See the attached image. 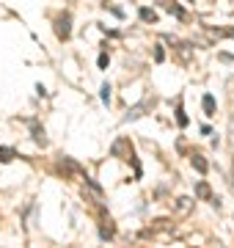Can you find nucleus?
I'll return each instance as SVG.
<instances>
[{
  "instance_id": "nucleus-1",
  "label": "nucleus",
  "mask_w": 234,
  "mask_h": 248,
  "mask_svg": "<svg viewBox=\"0 0 234 248\" xmlns=\"http://www.w3.org/2000/svg\"><path fill=\"white\" fill-rule=\"evenodd\" d=\"M72 17L69 14H61V17L55 19V33H58V39H69V33H72Z\"/></svg>"
},
{
  "instance_id": "nucleus-2",
  "label": "nucleus",
  "mask_w": 234,
  "mask_h": 248,
  "mask_svg": "<svg viewBox=\"0 0 234 248\" xmlns=\"http://www.w3.org/2000/svg\"><path fill=\"white\" fill-rule=\"evenodd\" d=\"M190 163H193V169H196L198 174H207V160L201 157V155H193V157H190Z\"/></svg>"
},
{
  "instance_id": "nucleus-3",
  "label": "nucleus",
  "mask_w": 234,
  "mask_h": 248,
  "mask_svg": "<svg viewBox=\"0 0 234 248\" xmlns=\"http://www.w3.org/2000/svg\"><path fill=\"white\" fill-rule=\"evenodd\" d=\"M201 105H204V113L212 116L215 113V97L212 94H204V99H201Z\"/></svg>"
},
{
  "instance_id": "nucleus-4",
  "label": "nucleus",
  "mask_w": 234,
  "mask_h": 248,
  "mask_svg": "<svg viewBox=\"0 0 234 248\" xmlns=\"http://www.w3.org/2000/svg\"><path fill=\"white\" fill-rule=\"evenodd\" d=\"M14 157H17V152L11 146H0V163H11Z\"/></svg>"
},
{
  "instance_id": "nucleus-5",
  "label": "nucleus",
  "mask_w": 234,
  "mask_h": 248,
  "mask_svg": "<svg viewBox=\"0 0 234 248\" xmlns=\"http://www.w3.org/2000/svg\"><path fill=\"white\" fill-rule=\"evenodd\" d=\"M190 207H193V202H190V199H179V202H176V213L185 215V213H190Z\"/></svg>"
},
{
  "instance_id": "nucleus-6",
  "label": "nucleus",
  "mask_w": 234,
  "mask_h": 248,
  "mask_svg": "<svg viewBox=\"0 0 234 248\" xmlns=\"http://www.w3.org/2000/svg\"><path fill=\"white\" fill-rule=\"evenodd\" d=\"M196 193L201 196V199H212V193H209V185H207V182H198V185H196Z\"/></svg>"
},
{
  "instance_id": "nucleus-7",
  "label": "nucleus",
  "mask_w": 234,
  "mask_h": 248,
  "mask_svg": "<svg viewBox=\"0 0 234 248\" xmlns=\"http://www.w3.org/2000/svg\"><path fill=\"white\" fill-rule=\"evenodd\" d=\"M141 19H146V22H157V14H154L152 9H141Z\"/></svg>"
},
{
  "instance_id": "nucleus-8",
  "label": "nucleus",
  "mask_w": 234,
  "mask_h": 248,
  "mask_svg": "<svg viewBox=\"0 0 234 248\" xmlns=\"http://www.w3.org/2000/svg\"><path fill=\"white\" fill-rule=\"evenodd\" d=\"M33 141L44 146V143H47V138H44V130H39V127H33Z\"/></svg>"
},
{
  "instance_id": "nucleus-9",
  "label": "nucleus",
  "mask_w": 234,
  "mask_h": 248,
  "mask_svg": "<svg viewBox=\"0 0 234 248\" xmlns=\"http://www.w3.org/2000/svg\"><path fill=\"white\" fill-rule=\"evenodd\" d=\"M229 149L234 152V116L229 119Z\"/></svg>"
},
{
  "instance_id": "nucleus-10",
  "label": "nucleus",
  "mask_w": 234,
  "mask_h": 248,
  "mask_svg": "<svg viewBox=\"0 0 234 248\" xmlns=\"http://www.w3.org/2000/svg\"><path fill=\"white\" fill-rule=\"evenodd\" d=\"M144 108H146V105H135L132 110H130V113H127V122H130V119H138V116L144 113Z\"/></svg>"
},
{
  "instance_id": "nucleus-11",
  "label": "nucleus",
  "mask_w": 234,
  "mask_h": 248,
  "mask_svg": "<svg viewBox=\"0 0 234 248\" xmlns=\"http://www.w3.org/2000/svg\"><path fill=\"white\" fill-rule=\"evenodd\" d=\"M102 102H110V86H108V83L102 86Z\"/></svg>"
},
{
  "instance_id": "nucleus-12",
  "label": "nucleus",
  "mask_w": 234,
  "mask_h": 248,
  "mask_svg": "<svg viewBox=\"0 0 234 248\" xmlns=\"http://www.w3.org/2000/svg\"><path fill=\"white\" fill-rule=\"evenodd\" d=\"M154 58H157V61H162V58H165V53H162V47H157V50H154Z\"/></svg>"
},
{
  "instance_id": "nucleus-13",
  "label": "nucleus",
  "mask_w": 234,
  "mask_h": 248,
  "mask_svg": "<svg viewBox=\"0 0 234 248\" xmlns=\"http://www.w3.org/2000/svg\"><path fill=\"white\" fill-rule=\"evenodd\" d=\"M232 36H234V31H232Z\"/></svg>"
}]
</instances>
